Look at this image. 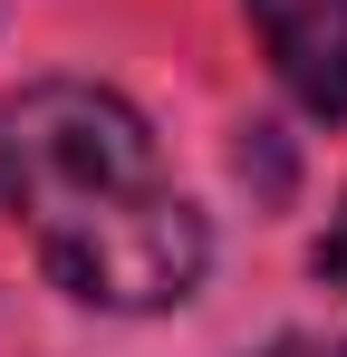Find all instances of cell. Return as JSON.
Instances as JSON below:
<instances>
[{"label": "cell", "mask_w": 347, "mask_h": 357, "mask_svg": "<svg viewBox=\"0 0 347 357\" xmlns=\"http://www.w3.org/2000/svg\"><path fill=\"white\" fill-rule=\"evenodd\" d=\"M261 357H347V338H270Z\"/></svg>", "instance_id": "4"}, {"label": "cell", "mask_w": 347, "mask_h": 357, "mask_svg": "<svg viewBox=\"0 0 347 357\" xmlns=\"http://www.w3.org/2000/svg\"><path fill=\"white\" fill-rule=\"evenodd\" d=\"M0 203L29 232L39 271L87 309L145 319L203 290L213 232L174 193L145 116L116 87L39 77L0 97Z\"/></svg>", "instance_id": "1"}, {"label": "cell", "mask_w": 347, "mask_h": 357, "mask_svg": "<svg viewBox=\"0 0 347 357\" xmlns=\"http://www.w3.org/2000/svg\"><path fill=\"white\" fill-rule=\"evenodd\" d=\"M318 280L347 290V203H338V222H328V241H318Z\"/></svg>", "instance_id": "3"}, {"label": "cell", "mask_w": 347, "mask_h": 357, "mask_svg": "<svg viewBox=\"0 0 347 357\" xmlns=\"http://www.w3.org/2000/svg\"><path fill=\"white\" fill-rule=\"evenodd\" d=\"M251 29L309 116H347V0H251Z\"/></svg>", "instance_id": "2"}]
</instances>
